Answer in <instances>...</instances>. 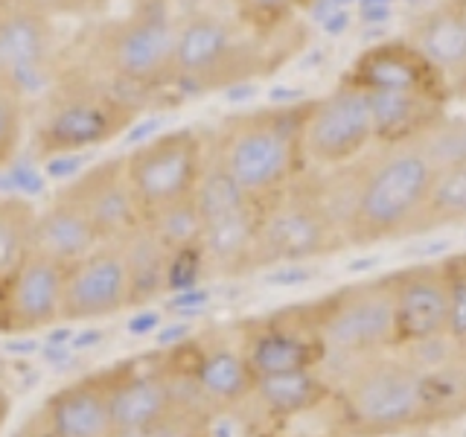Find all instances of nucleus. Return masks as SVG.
<instances>
[{
  "instance_id": "f257e3e1",
  "label": "nucleus",
  "mask_w": 466,
  "mask_h": 437,
  "mask_svg": "<svg viewBox=\"0 0 466 437\" xmlns=\"http://www.w3.org/2000/svg\"><path fill=\"white\" fill-rule=\"evenodd\" d=\"M315 175L347 248H370L414 237L434 167L411 143L361 155L335 169H315Z\"/></svg>"
},
{
  "instance_id": "f03ea898",
  "label": "nucleus",
  "mask_w": 466,
  "mask_h": 437,
  "mask_svg": "<svg viewBox=\"0 0 466 437\" xmlns=\"http://www.w3.org/2000/svg\"><path fill=\"white\" fill-rule=\"evenodd\" d=\"M312 99L228 114L210 131V155L254 204H266L309 172L306 120Z\"/></svg>"
},
{
  "instance_id": "7ed1b4c3",
  "label": "nucleus",
  "mask_w": 466,
  "mask_h": 437,
  "mask_svg": "<svg viewBox=\"0 0 466 437\" xmlns=\"http://www.w3.org/2000/svg\"><path fill=\"white\" fill-rule=\"evenodd\" d=\"M295 24L277 29H257L237 15L216 9H196L178 18L175 44V82L172 87L189 94L230 91L259 76H268L298 47H283V33Z\"/></svg>"
},
{
  "instance_id": "20e7f679",
  "label": "nucleus",
  "mask_w": 466,
  "mask_h": 437,
  "mask_svg": "<svg viewBox=\"0 0 466 437\" xmlns=\"http://www.w3.org/2000/svg\"><path fill=\"white\" fill-rule=\"evenodd\" d=\"M335 426L344 437H402L434 429L422 371L397 350L359 361L332 382Z\"/></svg>"
},
{
  "instance_id": "39448f33",
  "label": "nucleus",
  "mask_w": 466,
  "mask_h": 437,
  "mask_svg": "<svg viewBox=\"0 0 466 437\" xmlns=\"http://www.w3.org/2000/svg\"><path fill=\"white\" fill-rule=\"evenodd\" d=\"M143 102L126 97L94 73H67L50 87L33 131V152L41 160L85 155L135 126Z\"/></svg>"
},
{
  "instance_id": "423d86ee",
  "label": "nucleus",
  "mask_w": 466,
  "mask_h": 437,
  "mask_svg": "<svg viewBox=\"0 0 466 437\" xmlns=\"http://www.w3.org/2000/svg\"><path fill=\"white\" fill-rule=\"evenodd\" d=\"M178 18H172L164 0H146L126 18L99 26L94 38V76L108 82L126 97H143L172 87Z\"/></svg>"
},
{
  "instance_id": "0eeeda50",
  "label": "nucleus",
  "mask_w": 466,
  "mask_h": 437,
  "mask_svg": "<svg viewBox=\"0 0 466 437\" xmlns=\"http://www.w3.org/2000/svg\"><path fill=\"white\" fill-rule=\"evenodd\" d=\"M309 315L324 344V376L335 382L359 361L397 350L390 277L347 283L329 295L309 300Z\"/></svg>"
},
{
  "instance_id": "6e6552de",
  "label": "nucleus",
  "mask_w": 466,
  "mask_h": 437,
  "mask_svg": "<svg viewBox=\"0 0 466 437\" xmlns=\"http://www.w3.org/2000/svg\"><path fill=\"white\" fill-rule=\"evenodd\" d=\"M344 248L347 242L320 196L315 169L300 175L280 196L259 204L254 271L289 262H315Z\"/></svg>"
},
{
  "instance_id": "1a4fd4ad",
  "label": "nucleus",
  "mask_w": 466,
  "mask_h": 437,
  "mask_svg": "<svg viewBox=\"0 0 466 437\" xmlns=\"http://www.w3.org/2000/svg\"><path fill=\"white\" fill-rule=\"evenodd\" d=\"M164 350L184 402L218 417L239 412L251 400L257 376L248 368L233 330L193 332L181 344Z\"/></svg>"
},
{
  "instance_id": "9d476101",
  "label": "nucleus",
  "mask_w": 466,
  "mask_h": 437,
  "mask_svg": "<svg viewBox=\"0 0 466 437\" xmlns=\"http://www.w3.org/2000/svg\"><path fill=\"white\" fill-rule=\"evenodd\" d=\"M210 158V131L184 126L137 143L126 155V178L143 218L196 196Z\"/></svg>"
},
{
  "instance_id": "9b49d317",
  "label": "nucleus",
  "mask_w": 466,
  "mask_h": 437,
  "mask_svg": "<svg viewBox=\"0 0 466 437\" xmlns=\"http://www.w3.org/2000/svg\"><path fill=\"white\" fill-rule=\"evenodd\" d=\"M196 204L204 222L201 257L208 274L242 277L254 274V248L259 228V204L233 184L230 175L210 155L196 187Z\"/></svg>"
},
{
  "instance_id": "f8f14e48",
  "label": "nucleus",
  "mask_w": 466,
  "mask_h": 437,
  "mask_svg": "<svg viewBox=\"0 0 466 437\" xmlns=\"http://www.w3.org/2000/svg\"><path fill=\"white\" fill-rule=\"evenodd\" d=\"M254 376L324 368V344L312 324L309 303L245 318L233 327Z\"/></svg>"
},
{
  "instance_id": "ddd939ff",
  "label": "nucleus",
  "mask_w": 466,
  "mask_h": 437,
  "mask_svg": "<svg viewBox=\"0 0 466 437\" xmlns=\"http://www.w3.org/2000/svg\"><path fill=\"white\" fill-rule=\"evenodd\" d=\"M373 143L370 97L361 87L339 79L329 94L312 99L306 120V158L315 169L353 164Z\"/></svg>"
},
{
  "instance_id": "4468645a",
  "label": "nucleus",
  "mask_w": 466,
  "mask_h": 437,
  "mask_svg": "<svg viewBox=\"0 0 466 437\" xmlns=\"http://www.w3.org/2000/svg\"><path fill=\"white\" fill-rule=\"evenodd\" d=\"M76 208L102 242H123L137 228H143V213L126 178V155L106 158L82 169L76 178L56 189Z\"/></svg>"
},
{
  "instance_id": "2eb2a0df",
  "label": "nucleus",
  "mask_w": 466,
  "mask_h": 437,
  "mask_svg": "<svg viewBox=\"0 0 466 437\" xmlns=\"http://www.w3.org/2000/svg\"><path fill=\"white\" fill-rule=\"evenodd\" d=\"M131 310L128 266L120 242H102L65 271L62 320H102Z\"/></svg>"
},
{
  "instance_id": "dca6fc26",
  "label": "nucleus",
  "mask_w": 466,
  "mask_h": 437,
  "mask_svg": "<svg viewBox=\"0 0 466 437\" xmlns=\"http://www.w3.org/2000/svg\"><path fill=\"white\" fill-rule=\"evenodd\" d=\"M181 402L184 400L167 361V350L116 361V385H114L116 437H140Z\"/></svg>"
},
{
  "instance_id": "f3484780",
  "label": "nucleus",
  "mask_w": 466,
  "mask_h": 437,
  "mask_svg": "<svg viewBox=\"0 0 466 437\" xmlns=\"http://www.w3.org/2000/svg\"><path fill=\"white\" fill-rule=\"evenodd\" d=\"M341 79L361 87L364 94L414 91V94H426L434 99L451 102V91L443 79V73L437 70L405 36L364 47L353 58V65L344 70Z\"/></svg>"
},
{
  "instance_id": "a211bd4d",
  "label": "nucleus",
  "mask_w": 466,
  "mask_h": 437,
  "mask_svg": "<svg viewBox=\"0 0 466 437\" xmlns=\"http://www.w3.org/2000/svg\"><path fill=\"white\" fill-rule=\"evenodd\" d=\"M393 327H397V350L408 344L443 339L449 324L446 277L437 262H411L390 271Z\"/></svg>"
},
{
  "instance_id": "6ab92c4d",
  "label": "nucleus",
  "mask_w": 466,
  "mask_h": 437,
  "mask_svg": "<svg viewBox=\"0 0 466 437\" xmlns=\"http://www.w3.org/2000/svg\"><path fill=\"white\" fill-rule=\"evenodd\" d=\"M67 266L29 251V257L4 277V335H26L62 320V291Z\"/></svg>"
},
{
  "instance_id": "aec40b11",
  "label": "nucleus",
  "mask_w": 466,
  "mask_h": 437,
  "mask_svg": "<svg viewBox=\"0 0 466 437\" xmlns=\"http://www.w3.org/2000/svg\"><path fill=\"white\" fill-rule=\"evenodd\" d=\"M116 361L53 391L38 414L56 437H116L114 426Z\"/></svg>"
},
{
  "instance_id": "412c9836",
  "label": "nucleus",
  "mask_w": 466,
  "mask_h": 437,
  "mask_svg": "<svg viewBox=\"0 0 466 437\" xmlns=\"http://www.w3.org/2000/svg\"><path fill=\"white\" fill-rule=\"evenodd\" d=\"M56 26L50 12L44 6L9 4L0 15V82H9L12 87L26 97L47 73V62L53 56Z\"/></svg>"
},
{
  "instance_id": "4be33fe9",
  "label": "nucleus",
  "mask_w": 466,
  "mask_h": 437,
  "mask_svg": "<svg viewBox=\"0 0 466 437\" xmlns=\"http://www.w3.org/2000/svg\"><path fill=\"white\" fill-rule=\"evenodd\" d=\"M332 382L324 371H291L259 376L245 412L251 426H286L289 420L315 414L332 402Z\"/></svg>"
},
{
  "instance_id": "5701e85b",
  "label": "nucleus",
  "mask_w": 466,
  "mask_h": 437,
  "mask_svg": "<svg viewBox=\"0 0 466 437\" xmlns=\"http://www.w3.org/2000/svg\"><path fill=\"white\" fill-rule=\"evenodd\" d=\"M405 38L443 73L451 99H466V26L446 0L420 12Z\"/></svg>"
},
{
  "instance_id": "b1692460",
  "label": "nucleus",
  "mask_w": 466,
  "mask_h": 437,
  "mask_svg": "<svg viewBox=\"0 0 466 437\" xmlns=\"http://www.w3.org/2000/svg\"><path fill=\"white\" fill-rule=\"evenodd\" d=\"M370 97L373 143L379 149L420 143L429 131L449 117V102L414 91H379Z\"/></svg>"
},
{
  "instance_id": "393cba45",
  "label": "nucleus",
  "mask_w": 466,
  "mask_h": 437,
  "mask_svg": "<svg viewBox=\"0 0 466 437\" xmlns=\"http://www.w3.org/2000/svg\"><path fill=\"white\" fill-rule=\"evenodd\" d=\"M99 245L102 239L96 237L91 222L62 196L53 193L50 204L38 210L33 228V251L62 262V266H73Z\"/></svg>"
},
{
  "instance_id": "a878e982",
  "label": "nucleus",
  "mask_w": 466,
  "mask_h": 437,
  "mask_svg": "<svg viewBox=\"0 0 466 437\" xmlns=\"http://www.w3.org/2000/svg\"><path fill=\"white\" fill-rule=\"evenodd\" d=\"M128 266V283H131V310L146 306L157 298L169 295V266L172 254L160 245L149 230L137 228L131 237L120 242Z\"/></svg>"
},
{
  "instance_id": "bb28decb",
  "label": "nucleus",
  "mask_w": 466,
  "mask_h": 437,
  "mask_svg": "<svg viewBox=\"0 0 466 437\" xmlns=\"http://www.w3.org/2000/svg\"><path fill=\"white\" fill-rule=\"evenodd\" d=\"M466 222V164L437 167L429 187L426 208L420 213L414 237L431 233L437 228L463 225Z\"/></svg>"
},
{
  "instance_id": "cd10ccee",
  "label": "nucleus",
  "mask_w": 466,
  "mask_h": 437,
  "mask_svg": "<svg viewBox=\"0 0 466 437\" xmlns=\"http://www.w3.org/2000/svg\"><path fill=\"white\" fill-rule=\"evenodd\" d=\"M38 208L21 196H0V280L9 277L33 251Z\"/></svg>"
},
{
  "instance_id": "c85d7f7f",
  "label": "nucleus",
  "mask_w": 466,
  "mask_h": 437,
  "mask_svg": "<svg viewBox=\"0 0 466 437\" xmlns=\"http://www.w3.org/2000/svg\"><path fill=\"white\" fill-rule=\"evenodd\" d=\"M143 225L172 257L187 254V251H201L204 222H201L196 196L178 204H169L164 210L149 213L143 218Z\"/></svg>"
},
{
  "instance_id": "c756f323",
  "label": "nucleus",
  "mask_w": 466,
  "mask_h": 437,
  "mask_svg": "<svg viewBox=\"0 0 466 437\" xmlns=\"http://www.w3.org/2000/svg\"><path fill=\"white\" fill-rule=\"evenodd\" d=\"M26 131V97L12 87L9 82H0V172L18 160Z\"/></svg>"
},
{
  "instance_id": "7c9ffc66",
  "label": "nucleus",
  "mask_w": 466,
  "mask_h": 437,
  "mask_svg": "<svg viewBox=\"0 0 466 437\" xmlns=\"http://www.w3.org/2000/svg\"><path fill=\"white\" fill-rule=\"evenodd\" d=\"M441 269L446 277V295H449L446 335L458 347H463L466 344V251L446 254L441 259Z\"/></svg>"
},
{
  "instance_id": "2f4dec72",
  "label": "nucleus",
  "mask_w": 466,
  "mask_h": 437,
  "mask_svg": "<svg viewBox=\"0 0 466 437\" xmlns=\"http://www.w3.org/2000/svg\"><path fill=\"white\" fill-rule=\"evenodd\" d=\"M417 146L426 152L434 169L466 164V120L463 117H458V120L455 117H446V120L437 123Z\"/></svg>"
},
{
  "instance_id": "473e14b6",
  "label": "nucleus",
  "mask_w": 466,
  "mask_h": 437,
  "mask_svg": "<svg viewBox=\"0 0 466 437\" xmlns=\"http://www.w3.org/2000/svg\"><path fill=\"white\" fill-rule=\"evenodd\" d=\"M213 420L216 417L204 408L181 402L140 437H213Z\"/></svg>"
},
{
  "instance_id": "72a5a7b5",
  "label": "nucleus",
  "mask_w": 466,
  "mask_h": 437,
  "mask_svg": "<svg viewBox=\"0 0 466 437\" xmlns=\"http://www.w3.org/2000/svg\"><path fill=\"white\" fill-rule=\"evenodd\" d=\"M306 0H230V9L237 18L257 29H277L291 24L298 9H306Z\"/></svg>"
},
{
  "instance_id": "f704fd0d",
  "label": "nucleus",
  "mask_w": 466,
  "mask_h": 437,
  "mask_svg": "<svg viewBox=\"0 0 466 437\" xmlns=\"http://www.w3.org/2000/svg\"><path fill=\"white\" fill-rule=\"evenodd\" d=\"M315 277H320V269L315 266V262H289V266L268 269V274L262 277V283L274 286V289H291V286L312 283Z\"/></svg>"
},
{
  "instance_id": "c9c22d12",
  "label": "nucleus",
  "mask_w": 466,
  "mask_h": 437,
  "mask_svg": "<svg viewBox=\"0 0 466 437\" xmlns=\"http://www.w3.org/2000/svg\"><path fill=\"white\" fill-rule=\"evenodd\" d=\"M210 300V291L208 289H187V291H175L172 306L175 310H184V312H193L201 310L204 303Z\"/></svg>"
},
{
  "instance_id": "e433bc0d",
  "label": "nucleus",
  "mask_w": 466,
  "mask_h": 437,
  "mask_svg": "<svg viewBox=\"0 0 466 437\" xmlns=\"http://www.w3.org/2000/svg\"><path fill=\"white\" fill-rule=\"evenodd\" d=\"M15 437H56L47 426H44V420H41V414L35 412V417L33 420H26L24 426L18 429V434Z\"/></svg>"
},
{
  "instance_id": "4c0bfd02",
  "label": "nucleus",
  "mask_w": 466,
  "mask_h": 437,
  "mask_svg": "<svg viewBox=\"0 0 466 437\" xmlns=\"http://www.w3.org/2000/svg\"><path fill=\"white\" fill-rule=\"evenodd\" d=\"M379 266H382V257H361V259H356V262H350L347 271H350V274H359V271L370 274V271L379 269Z\"/></svg>"
},
{
  "instance_id": "58836bf2",
  "label": "nucleus",
  "mask_w": 466,
  "mask_h": 437,
  "mask_svg": "<svg viewBox=\"0 0 466 437\" xmlns=\"http://www.w3.org/2000/svg\"><path fill=\"white\" fill-rule=\"evenodd\" d=\"M9 414H12V397H9V391L0 385V434H4V429H6Z\"/></svg>"
},
{
  "instance_id": "ea45409f",
  "label": "nucleus",
  "mask_w": 466,
  "mask_h": 437,
  "mask_svg": "<svg viewBox=\"0 0 466 437\" xmlns=\"http://www.w3.org/2000/svg\"><path fill=\"white\" fill-rule=\"evenodd\" d=\"M446 4L458 12V18L463 21V26H466V0H446Z\"/></svg>"
},
{
  "instance_id": "a19ab883",
  "label": "nucleus",
  "mask_w": 466,
  "mask_h": 437,
  "mask_svg": "<svg viewBox=\"0 0 466 437\" xmlns=\"http://www.w3.org/2000/svg\"><path fill=\"white\" fill-rule=\"evenodd\" d=\"M91 4H102V0H62V4H58V6L76 9V6H91Z\"/></svg>"
},
{
  "instance_id": "79ce46f5",
  "label": "nucleus",
  "mask_w": 466,
  "mask_h": 437,
  "mask_svg": "<svg viewBox=\"0 0 466 437\" xmlns=\"http://www.w3.org/2000/svg\"><path fill=\"white\" fill-rule=\"evenodd\" d=\"M0 335H4V280H0Z\"/></svg>"
},
{
  "instance_id": "37998d69",
  "label": "nucleus",
  "mask_w": 466,
  "mask_h": 437,
  "mask_svg": "<svg viewBox=\"0 0 466 437\" xmlns=\"http://www.w3.org/2000/svg\"><path fill=\"white\" fill-rule=\"evenodd\" d=\"M458 359H461V368L466 371V344H463V347L458 350Z\"/></svg>"
},
{
  "instance_id": "c03bdc74",
  "label": "nucleus",
  "mask_w": 466,
  "mask_h": 437,
  "mask_svg": "<svg viewBox=\"0 0 466 437\" xmlns=\"http://www.w3.org/2000/svg\"><path fill=\"white\" fill-rule=\"evenodd\" d=\"M6 6H9V0H0V15L6 12Z\"/></svg>"
},
{
  "instance_id": "a18cd8bd",
  "label": "nucleus",
  "mask_w": 466,
  "mask_h": 437,
  "mask_svg": "<svg viewBox=\"0 0 466 437\" xmlns=\"http://www.w3.org/2000/svg\"><path fill=\"white\" fill-rule=\"evenodd\" d=\"M306 4H309V6H312V4H315V0H306Z\"/></svg>"
}]
</instances>
